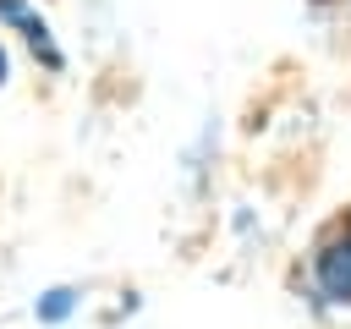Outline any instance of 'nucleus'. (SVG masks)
Wrapping results in <instances>:
<instances>
[{
	"mask_svg": "<svg viewBox=\"0 0 351 329\" xmlns=\"http://www.w3.org/2000/svg\"><path fill=\"white\" fill-rule=\"evenodd\" d=\"M313 274H318V285H324L329 302H351V225H335V236L318 241Z\"/></svg>",
	"mask_w": 351,
	"mask_h": 329,
	"instance_id": "nucleus-1",
	"label": "nucleus"
},
{
	"mask_svg": "<svg viewBox=\"0 0 351 329\" xmlns=\"http://www.w3.org/2000/svg\"><path fill=\"white\" fill-rule=\"evenodd\" d=\"M0 22H11V27H16L22 38H27V49H33V55H38V60H44L49 71H60V66H66L60 44L49 38V22H44V16H38V11L27 5V0H0Z\"/></svg>",
	"mask_w": 351,
	"mask_h": 329,
	"instance_id": "nucleus-2",
	"label": "nucleus"
},
{
	"mask_svg": "<svg viewBox=\"0 0 351 329\" xmlns=\"http://www.w3.org/2000/svg\"><path fill=\"white\" fill-rule=\"evenodd\" d=\"M71 302H77L71 291H49V296L38 302V318H44V324H60V318L71 313Z\"/></svg>",
	"mask_w": 351,
	"mask_h": 329,
	"instance_id": "nucleus-3",
	"label": "nucleus"
},
{
	"mask_svg": "<svg viewBox=\"0 0 351 329\" xmlns=\"http://www.w3.org/2000/svg\"><path fill=\"white\" fill-rule=\"evenodd\" d=\"M0 82H5V55H0Z\"/></svg>",
	"mask_w": 351,
	"mask_h": 329,
	"instance_id": "nucleus-4",
	"label": "nucleus"
}]
</instances>
